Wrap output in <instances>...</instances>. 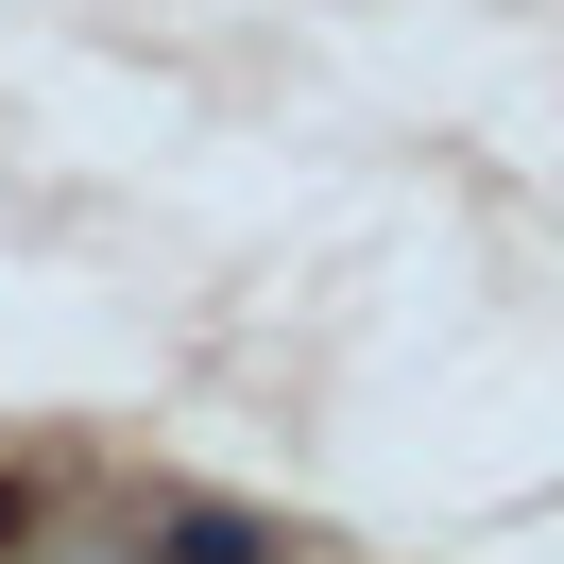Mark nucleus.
<instances>
[{"label": "nucleus", "mask_w": 564, "mask_h": 564, "mask_svg": "<svg viewBox=\"0 0 564 564\" xmlns=\"http://www.w3.org/2000/svg\"><path fill=\"white\" fill-rule=\"evenodd\" d=\"M154 564H274V530L223 513V496H172V513H154Z\"/></svg>", "instance_id": "f257e3e1"}, {"label": "nucleus", "mask_w": 564, "mask_h": 564, "mask_svg": "<svg viewBox=\"0 0 564 564\" xmlns=\"http://www.w3.org/2000/svg\"><path fill=\"white\" fill-rule=\"evenodd\" d=\"M18 547H35V496H18V479H0V564H18Z\"/></svg>", "instance_id": "f03ea898"}]
</instances>
